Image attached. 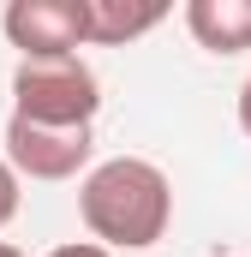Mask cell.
<instances>
[{
    "mask_svg": "<svg viewBox=\"0 0 251 257\" xmlns=\"http://www.w3.org/2000/svg\"><path fill=\"white\" fill-rule=\"evenodd\" d=\"M78 215H84L96 245L150 251L174 221V186L144 156H108L78 180Z\"/></svg>",
    "mask_w": 251,
    "mask_h": 257,
    "instance_id": "cell-1",
    "label": "cell"
},
{
    "mask_svg": "<svg viewBox=\"0 0 251 257\" xmlns=\"http://www.w3.org/2000/svg\"><path fill=\"white\" fill-rule=\"evenodd\" d=\"M12 114L36 126H96L102 114V78L84 54L60 60H18L12 66Z\"/></svg>",
    "mask_w": 251,
    "mask_h": 257,
    "instance_id": "cell-2",
    "label": "cell"
},
{
    "mask_svg": "<svg viewBox=\"0 0 251 257\" xmlns=\"http://www.w3.org/2000/svg\"><path fill=\"white\" fill-rule=\"evenodd\" d=\"M96 126H36V120H6V162L18 180H84L96 162Z\"/></svg>",
    "mask_w": 251,
    "mask_h": 257,
    "instance_id": "cell-3",
    "label": "cell"
},
{
    "mask_svg": "<svg viewBox=\"0 0 251 257\" xmlns=\"http://www.w3.org/2000/svg\"><path fill=\"white\" fill-rule=\"evenodd\" d=\"M6 42L18 48V60H60L90 48V6L84 0H12L0 12Z\"/></svg>",
    "mask_w": 251,
    "mask_h": 257,
    "instance_id": "cell-4",
    "label": "cell"
},
{
    "mask_svg": "<svg viewBox=\"0 0 251 257\" xmlns=\"http://www.w3.org/2000/svg\"><path fill=\"white\" fill-rule=\"evenodd\" d=\"M186 30L209 54H245L251 48V0H186Z\"/></svg>",
    "mask_w": 251,
    "mask_h": 257,
    "instance_id": "cell-5",
    "label": "cell"
},
{
    "mask_svg": "<svg viewBox=\"0 0 251 257\" xmlns=\"http://www.w3.org/2000/svg\"><path fill=\"white\" fill-rule=\"evenodd\" d=\"M84 6H90V48H126L168 18L162 0H84Z\"/></svg>",
    "mask_w": 251,
    "mask_h": 257,
    "instance_id": "cell-6",
    "label": "cell"
},
{
    "mask_svg": "<svg viewBox=\"0 0 251 257\" xmlns=\"http://www.w3.org/2000/svg\"><path fill=\"white\" fill-rule=\"evenodd\" d=\"M18 203H24V180H18V168L6 162V150H0V227H12Z\"/></svg>",
    "mask_w": 251,
    "mask_h": 257,
    "instance_id": "cell-7",
    "label": "cell"
},
{
    "mask_svg": "<svg viewBox=\"0 0 251 257\" xmlns=\"http://www.w3.org/2000/svg\"><path fill=\"white\" fill-rule=\"evenodd\" d=\"M48 257H114L108 245H96V239H66V245H54Z\"/></svg>",
    "mask_w": 251,
    "mask_h": 257,
    "instance_id": "cell-8",
    "label": "cell"
},
{
    "mask_svg": "<svg viewBox=\"0 0 251 257\" xmlns=\"http://www.w3.org/2000/svg\"><path fill=\"white\" fill-rule=\"evenodd\" d=\"M233 114H239V132L251 138V78L239 84V108H233Z\"/></svg>",
    "mask_w": 251,
    "mask_h": 257,
    "instance_id": "cell-9",
    "label": "cell"
},
{
    "mask_svg": "<svg viewBox=\"0 0 251 257\" xmlns=\"http://www.w3.org/2000/svg\"><path fill=\"white\" fill-rule=\"evenodd\" d=\"M0 257H30V251H18V245H6V239H0Z\"/></svg>",
    "mask_w": 251,
    "mask_h": 257,
    "instance_id": "cell-10",
    "label": "cell"
}]
</instances>
